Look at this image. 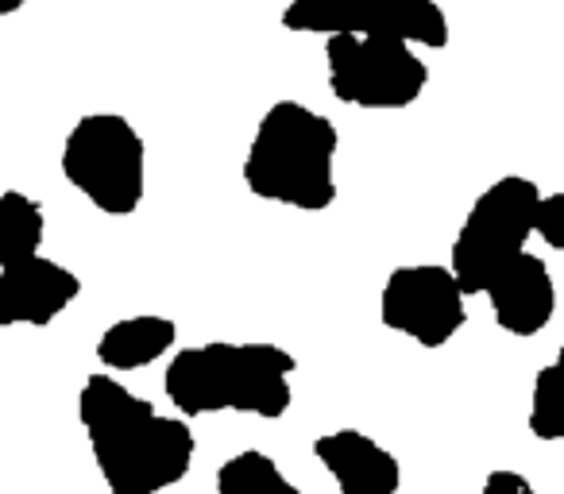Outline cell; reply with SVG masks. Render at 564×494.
Segmentation results:
<instances>
[{
  "mask_svg": "<svg viewBox=\"0 0 564 494\" xmlns=\"http://www.w3.org/2000/svg\"><path fill=\"white\" fill-rule=\"evenodd\" d=\"M78 421L109 494H163L189 475L197 437L186 417H166L112 375H89Z\"/></svg>",
  "mask_w": 564,
  "mask_h": 494,
  "instance_id": "obj_1",
  "label": "cell"
},
{
  "mask_svg": "<svg viewBox=\"0 0 564 494\" xmlns=\"http://www.w3.org/2000/svg\"><path fill=\"white\" fill-rule=\"evenodd\" d=\"M294 360L279 344H209L182 348L166 363L163 391L178 417L209 414H251L263 421H279L294 402Z\"/></svg>",
  "mask_w": 564,
  "mask_h": 494,
  "instance_id": "obj_2",
  "label": "cell"
},
{
  "mask_svg": "<svg viewBox=\"0 0 564 494\" xmlns=\"http://www.w3.org/2000/svg\"><path fill=\"white\" fill-rule=\"evenodd\" d=\"M340 135L325 112L302 101H274L243 155V186L299 212H325L337 201Z\"/></svg>",
  "mask_w": 564,
  "mask_h": 494,
  "instance_id": "obj_3",
  "label": "cell"
},
{
  "mask_svg": "<svg viewBox=\"0 0 564 494\" xmlns=\"http://www.w3.org/2000/svg\"><path fill=\"white\" fill-rule=\"evenodd\" d=\"M63 174L97 212L132 217L148 194V143L120 112H89L66 135Z\"/></svg>",
  "mask_w": 564,
  "mask_h": 494,
  "instance_id": "obj_4",
  "label": "cell"
},
{
  "mask_svg": "<svg viewBox=\"0 0 564 494\" xmlns=\"http://www.w3.org/2000/svg\"><path fill=\"white\" fill-rule=\"evenodd\" d=\"M538 201V182L522 178V174H507L476 197L453 240V255H448V271H453L464 298L484 294L491 278L525 252Z\"/></svg>",
  "mask_w": 564,
  "mask_h": 494,
  "instance_id": "obj_5",
  "label": "cell"
},
{
  "mask_svg": "<svg viewBox=\"0 0 564 494\" xmlns=\"http://www.w3.org/2000/svg\"><path fill=\"white\" fill-rule=\"evenodd\" d=\"M325 66L333 97L352 109H410L430 86V66L391 35H333L325 40Z\"/></svg>",
  "mask_w": 564,
  "mask_h": 494,
  "instance_id": "obj_6",
  "label": "cell"
},
{
  "mask_svg": "<svg viewBox=\"0 0 564 494\" xmlns=\"http://www.w3.org/2000/svg\"><path fill=\"white\" fill-rule=\"evenodd\" d=\"M282 28L294 35H391L410 47H448V17L437 0H291Z\"/></svg>",
  "mask_w": 564,
  "mask_h": 494,
  "instance_id": "obj_7",
  "label": "cell"
},
{
  "mask_svg": "<svg viewBox=\"0 0 564 494\" xmlns=\"http://www.w3.org/2000/svg\"><path fill=\"white\" fill-rule=\"evenodd\" d=\"M379 321L422 348H445L468 321V298L437 263L394 267L379 294Z\"/></svg>",
  "mask_w": 564,
  "mask_h": 494,
  "instance_id": "obj_8",
  "label": "cell"
},
{
  "mask_svg": "<svg viewBox=\"0 0 564 494\" xmlns=\"http://www.w3.org/2000/svg\"><path fill=\"white\" fill-rule=\"evenodd\" d=\"M78 294L82 278L47 255L0 271V329H12V325L47 329L78 301Z\"/></svg>",
  "mask_w": 564,
  "mask_h": 494,
  "instance_id": "obj_9",
  "label": "cell"
},
{
  "mask_svg": "<svg viewBox=\"0 0 564 494\" xmlns=\"http://www.w3.org/2000/svg\"><path fill=\"white\" fill-rule=\"evenodd\" d=\"M491 317L510 337H538L556 314V283L541 255L522 252L510 267H502L484 290Z\"/></svg>",
  "mask_w": 564,
  "mask_h": 494,
  "instance_id": "obj_10",
  "label": "cell"
},
{
  "mask_svg": "<svg viewBox=\"0 0 564 494\" xmlns=\"http://www.w3.org/2000/svg\"><path fill=\"white\" fill-rule=\"evenodd\" d=\"M314 452L340 494H399L402 468L391 448L360 429H333L314 440Z\"/></svg>",
  "mask_w": 564,
  "mask_h": 494,
  "instance_id": "obj_11",
  "label": "cell"
},
{
  "mask_svg": "<svg viewBox=\"0 0 564 494\" xmlns=\"http://www.w3.org/2000/svg\"><path fill=\"white\" fill-rule=\"evenodd\" d=\"M178 340V325L171 317L159 314H135V317H120L97 340V360L101 367L117 371H143L151 363H159Z\"/></svg>",
  "mask_w": 564,
  "mask_h": 494,
  "instance_id": "obj_12",
  "label": "cell"
},
{
  "mask_svg": "<svg viewBox=\"0 0 564 494\" xmlns=\"http://www.w3.org/2000/svg\"><path fill=\"white\" fill-rule=\"evenodd\" d=\"M43 235H47L43 205L20 189H4L0 194V271L35 260Z\"/></svg>",
  "mask_w": 564,
  "mask_h": 494,
  "instance_id": "obj_13",
  "label": "cell"
},
{
  "mask_svg": "<svg viewBox=\"0 0 564 494\" xmlns=\"http://www.w3.org/2000/svg\"><path fill=\"white\" fill-rule=\"evenodd\" d=\"M217 494H302L282 468L259 448L228 455L217 468Z\"/></svg>",
  "mask_w": 564,
  "mask_h": 494,
  "instance_id": "obj_14",
  "label": "cell"
},
{
  "mask_svg": "<svg viewBox=\"0 0 564 494\" xmlns=\"http://www.w3.org/2000/svg\"><path fill=\"white\" fill-rule=\"evenodd\" d=\"M530 432L545 444L564 440V340L553 363L538 371L530 391Z\"/></svg>",
  "mask_w": 564,
  "mask_h": 494,
  "instance_id": "obj_15",
  "label": "cell"
},
{
  "mask_svg": "<svg viewBox=\"0 0 564 494\" xmlns=\"http://www.w3.org/2000/svg\"><path fill=\"white\" fill-rule=\"evenodd\" d=\"M533 235L553 252H564V189L541 194L538 212H533Z\"/></svg>",
  "mask_w": 564,
  "mask_h": 494,
  "instance_id": "obj_16",
  "label": "cell"
},
{
  "mask_svg": "<svg viewBox=\"0 0 564 494\" xmlns=\"http://www.w3.org/2000/svg\"><path fill=\"white\" fill-rule=\"evenodd\" d=\"M479 494H538V491H533V483L522 475V471L495 468V471H487L484 491H479Z\"/></svg>",
  "mask_w": 564,
  "mask_h": 494,
  "instance_id": "obj_17",
  "label": "cell"
},
{
  "mask_svg": "<svg viewBox=\"0 0 564 494\" xmlns=\"http://www.w3.org/2000/svg\"><path fill=\"white\" fill-rule=\"evenodd\" d=\"M24 4L28 0H0V17H12V12H20Z\"/></svg>",
  "mask_w": 564,
  "mask_h": 494,
  "instance_id": "obj_18",
  "label": "cell"
}]
</instances>
